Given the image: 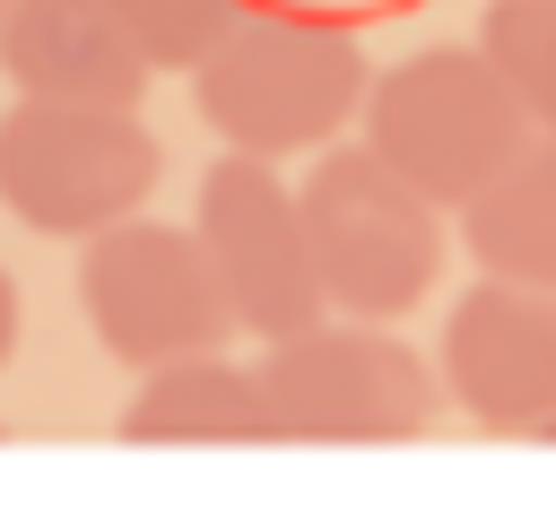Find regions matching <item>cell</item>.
<instances>
[{"instance_id":"cell-1","label":"cell","mask_w":556,"mask_h":530,"mask_svg":"<svg viewBox=\"0 0 556 530\" xmlns=\"http://www.w3.org/2000/svg\"><path fill=\"white\" fill-rule=\"evenodd\" d=\"M365 43L339 17L287 9V0H243L235 26L191 61V96L200 122L226 148L252 156H321L356 113H365Z\"/></svg>"},{"instance_id":"cell-2","label":"cell","mask_w":556,"mask_h":530,"mask_svg":"<svg viewBox=\"0 0 556 530\" xmlns=\"http://www.w3.org/2000/svg\"><path fill=\"white\" fill-rule=\"evenodd\" d=\"M365 148L382 165H400L426 200L469 209L530 139V104L513 96V78L486 61V43H426L408 61H391L365 87Z\"/></svg>"},{"instance_id":"cell-3","label":"cell","mask_w":556,"mask_h":530,"mask_svg":"<svg viewBox=\"0 0 556 530\" xmlns=\"http://www.w3.org/2000/svg\"><path fill=\"white\" fill-rule=\"evenodd\" d=\"M278 443H408L443 408V365H426L391 321L321 313L261 356Z\"/></svg>"},{"instance_id":"cell-4","label":"cell","mask_w":556,"mask_h":530,"mask_svg":"<svg viewBox=\"0 0 556 530\" xmlns=\"http://www.w3.org/2000/svg\"><path fill=\"white\" fill-rule=\"evenodd\" d=\"M156 191V139L139 104L17 96L0 113V209L35 235H104Z\"/></svg>"},{"instance_id":"cell-5","label":"cell","mask_w":556,"mask_h":530,"mask_svg":"<svg viewBox=\"0 0 556 530\" xmlns=\"http://www.w3.org/2000/svg\"><path fill=\"white\" fill-rule=\"evenodd\" d=\"M304 226H313V261H321L330 313H356V321L417 313L434 269H443V200H426L365 139L313 156Z\"/></svg>"},{"instance_id":"cell-6","label":"cell","mask_w":556,"mask_h":530,"mask_svg":"<svg viewBox=\"0 0 556 530\" xmlns=\"http://www.w3.org/2000/svg\"><path fill=\"white\" fill-rule=\"evenodd\" d=\"M78 313L104 339V356H122L139 374L165 356L226 348V330H235V304L217 287L200 226H156V217H122L78 243Z\"/></svg>"},{"instance_id":"cell-7","label":"cell","mask_w":556,"mask_h":530,"mask_svg":"<svg viewBox=\"0 0 556 530\" xmlns=\"http://www.w3.org/2000/svg\"><path fill=\"white\" fill-rule=\"evenodd\" d=\"M200 243L217 261V287L235 304V330H252L261 348L321 321V261H313V226H304V191L278 174V156L226 148L200 174Z\"/></svg>"},{"instance_id":"cell-8","label":"cell","mask_w":556,"mask_h":530,"mask_svg":"<svg viewBox=\"0 0 556 530\" xmlns=\"http://www.w3.org/2000/svg\"><path fill=\"white\" fill-rule=\"evenodd\" d=\"M443 391L495 426V434H539L556 417V287L521 278H478L452 321H443Z\"/></svg>"},{"instance_id":"cell-9","label":"cell","mask_w":556,"mask_h":530,"mask_svg":"<svg viewBox=\"0 0 556 530\" xmlns=\"http://www.w3.org/2000/svg\"><path fill=\"white\" fill-rule=\"evenodd\" d=\"M0 78L17 96L139 104L156 61L139 52L113 0H0Z\"/></svg>"},{"instance_id":"cell-10","label":"cell","mask_w":556,"mask_h":530,"mask_svg":"<svg viewBox=\"0 0 556 530\" xmlns=\"http://www.w3.org/2000/svg\"><path fill=\"white\" fill-rule=\"evenodd\" d=\"M122 443H278L261 365H226L217 348L148 365L122 408Z\"/></svg>"},{"instance_id":"cell-11","label":"cell","mask_w":556,"mask_h":530,"mask_svg":"<svg viewBox=\"0 0 556 530\" xmlns=\"http://www.w3.org/2000/svg\"><path fill=\"white\" fill-rule=\"evenodd\" d=\"M460 243L486 278H521V287H556V130H539L469 209H460Z\"/></svg>"},{"instance_id":"cell-12","label":"cell","mask_w":556,"mask_h":530,"mask_svg":"<svg viewBox=\"0 0 556 530\" xmlns=\"http://www.w3.org/2000/svg\"><path fill=\"white\" fill-rule=\"evenodd\" d=\"M478 43L513 78V96L530 104V122L556 130V0H486Z\"/></svg>"},{"instance_id":"cell-13","label":"cell","mask_w":556,"mask_h":530,"mask_svg":"<svg viewBox=\"0 0 556 530\" xmlns=\"http://www.w3.org/2000/svg\"><path fill=\"white\" fill-rule=\"evenodd\" d=\"M113 9H122V26L139 35V52H148L156 70H191V61L235 26L243 0H113Z\"/></svg>"},{"instance_id":"cell-14","label":"cell","mask_w":556,"mask_h":530,"mask_svg":"<svg viewBox=\"0 0 556 530\" xmlns=\"http://www.w3.org/2000/svg\"><path fill=\"white\" fill-rule=\"evenodd\" d=\"M9 348H17V287H9V269H0V365H9Z\"/></svg>"}]
</instances>
